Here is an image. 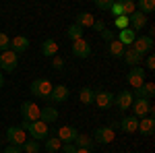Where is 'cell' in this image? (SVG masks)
I'll return each mask as SVG.
<instances>
[{
  "label": "cell",
  "mask_w": 155,
  "mask_h": 153,
  "mask_svg": "<svg viewBox=\"0 0 155 153\" xmlns=\"http://www.w3.org/2000/svg\"><path fill=\"white\" fill-rule=\"evenodd\" d=\"M21 128H23L25 132H29L31 139L37 141V143L46 141V139L50 137V132H52L50 126H48V124H44L41 120H37V122H27V120H23V122H21Z\"/></svg>",
  "instance_id": "obj_1"
},
{
  "label": "cell",
  "mask_w": 155,
  "mask_h": 153,
  "mask_svg": "<svg viewBox=\"0 0 155 153\" xmlns=\"http://www.w3.org/2000/svg\"><path fill=\"white\" fill-rule=\"evenodd\" d=\"M52 87H54V83L48 81V79H35V81L29 85V91H31V95L35 99H48Z\"/></svg>",
  "instance_id": "obj_2"
},
{
  "label": "cell",
  "mask_w": 155,
  "mask_h": 153,
  "mask_svg": "<svg viewBox=\"0 0 155 153\" xmlns=\"http://www.w3.org/2000/svg\"><path fill=\"white\" fill-rule=\"evenodd\" d=\"M126 79H128V83H130L132 89H139V87H143L145 79H147V71H145L143 66H132L130 71H128V75H126Z\"/></svg>",
  "instance_id": "obj_3"
},
{
  "label": "cell",
  "mask_w": 155,
  "mask_h": 153,
  "mask_svg": "<svg viewBox=\"0 0 155 153\" xmlns=\"http://www.w3.org/2000/svg\"><path fill=\"white\" fill-rule=\"evenodd\" d=\"M19 64V56L12 52V50H4L0 52V68L4 72H12Z\"/></svg>",
  "instance_id": "obj_4"
},
{
  "label": "cell",
  "mask_w": 155,
  "mask_h": 153,
  "mask_svg": "<svg viewBox=\"0 0 155 153\" xmlns=\"http://www.w3.org/2000/svg\"><path fill=\"white\" fill-rule=\"evenodd\" d=\"M132 50L143 58V54H149L151 50H153V37H149V35H137V39L132 42Z\"/></svg>",
  "instance_id": "obj_5"
},
{
  "label": "cell",
  "mask_w": 155,
  "mask_h": 153,
  "mask_svg": "<svg viewBox=\"0 0 155 153\" xmlns=\"http://www.w3.org/2000/svg\"><path fill=\"white\" fill-rule=\"evenodd\" d=\"M39 112H41V108L37 106L35 101H23L21 104V116L27 122H37L39 120Z\"/></svg>",
  "instance_id": "obj_6"
},
{
  "label": "cell",
  "mask_w": 155,
  "mask_h": 153,
  "mask_svg": "<svg viewBox=\"0 0 155 153\" xmlns=\"http://www.w3.org/2000/svg\"><path fill=\"white\" fill-rule=\"evenodd\" d=\"M68 95H71L68 87H64V85H54V87H52V91H50V95H48L50 106H56V104L66 101V99H68Z\"/></svg>",
  "instance_id": "obj_7"
},
{
  "label": "cell",
  "mask_w": 155,
  "mask_h": 153,
  "mask_svg": "<svg viewBox=\"0 0 155 153\" xmlns=\"http://www.w3.org/2000/svg\"><path fill=\"white\" fill-rule=\"evenodd\" d=\"M132 116H137L139 120L141 118H145V116H149V114H153V106H151V101L149 99H134L132 101Z\"/></svg>",
  "instance_id": "obj_8"
},
{
  "label": "cell",
  "mask_w": 155,
  "mask_h": 153,
  "mask_svg": "<svg viewBox=\"0 0 155 153\" xmlns=\"http://www.w3.org/2000/svg\"><path fill=\"white\" fill-rule=\"evenodd\" d=\"M6 139H8L11 145L21 147V145L27 141V132H25L21 126H8V130H6Z\"/></svg>",
  "instance_id": "obj_9"
},
{
  "label": "cell",
  "mask_w": 155,
  "mask_h": 153,
  "mask_svg": "<svg viewBox=\"0 0 155 153\" xmlns=\"http://www.w3.org/2000/svg\"><path fill=\"white\" fill-rule=\"evenodd\" d=\"M93 104L97 108H101V110H107L110 106H114V93L112 91H106V89H99V91H95Z\"/></svg>",
  "instance_id": "obj_10"
},
{
  "label": "cell",
  "mask_w": 155,
  "mask_h": 153,
  "mask_svg": "<svg viewBox=\"0 0 155 153\" xmlns=\"http://www.w3.org/2000/svg\"><path fill=\"white\" fill-rule=\"evenodd\" d=\"M72 56H74V58H89V56H91V44H89L85 37L72 42Z\"/></svg>",
  "instance_id": "obj_11"
},
{
  "label": "cell",
  "mask_w": 155,
  "mask_h": 153,
  "mask_svg": "<svg viewBox=\"0 0 155 153\" xmlns=\"http://www.w3.org/2000/svg\"><path fill=\"white\" fill-rule=\"evenodd\" d=\"M132 101H134V97H132V91H120L118 95H114V106L118 108L120 112H126L128 108L132 106Z\"/></svg>",
  "instance_id": "obj_12"
},
{
  "label": "cell",
  "mask_w": 155,
  "mask_h": 153,
  "mask_svg": "<svg viewBox=\"0 0 155 153\" xmlns=\"http://www.w3.org/2000/svg\"><path fill=\"white\" fill-rule=\"evenodd\" d=\"M54 132H56L54 137H56L62 145H64V143H74L77 135H79V130L74 128V126H60V128L54 130Z\"/></svg>",
  "instance_id": "obj_13"
},
{
  "label": "cell",
  "mask_w": 155,
  "mask_h": 153,
  "mask_svg": "<svg viewBox=\"0 0 155 153\" xmlns=\"http://www.w3.org/2000/svg\"><path fill=\"white\" fill-rule=\"evenodd\" d=\"M114 137H116V132L110 128V126H99V128L93 130V139L97 143H101V145H107V143L114 141Z\"/></svg>",
  "instance_id": "obj_14"
},
{
  "label": "cell",
  "mask_w": 155,
  "mask_h": 153,
  "mask_svg": "<svg viewBox=\"0 0 155 153\" xmlns=\"http://www.w3.org/2000/svg\"><path fill=\"white\" fill-rule=\"evenodd\" d=\"M153 95H155V85L153 83H145L143 87H139V89H134L132 91V97L134 99H153Z\"/></svg>",
  "instance_id": "obj_15"
},
{
  "label": "cell",
  "mask_w": 155,
  "mask_h": 153,
  "mask_svg": "<svg viewBox=\"0 0 155 153\" xmlns=\"http://www.w3.org/2000/svg\"><path fill=\"white\" fill-rule=\"evenodd\" d=\"M11 50L19 56V54H23V52H27L29 50V39L25 35H15L11 39Z\"/></svg>",
  "instance_id": "obj_16"
},
{
  "label": "cell",
  "mask_w": 155,
  "mask_h": 153,
  "mask_svg": "<svg viewBox=\"0 0 155 153\" xmlns=\"http://www.w3.org/2000/svg\"><path fill=\"white\" fill-rule=\"evenodd\" d=\"M137 130H139L141 135H145V137H151V135L155 132V118H151V116L141 118V120H139Z\"/></svg>",
  "instance_id": "obj_17"
},
{
  "label": "cell",
  "mask_w": 155,
  "mask_h": 153,
  "mask_svg": "<svg viewBox=\"0 0 155 153\" xmlns=\"http://www.w3.org/2000/svg\"><path fill=\"white\" fill-rule=\"evenodd\" d=\"M58 44H56V39H52V37H48V39H44L41 42V54L46 56V58H54V56H58Z\"/></svg>",
  "instance_id": "obj_18"
},
{
  "label": "cell",
  "mask_w": 155,
  "mask_h": 153,
  "mask_svg": "<svg viewBox=\"0 0 155 153\" xmlns=\"http://www.w3.org/2000/svg\"><path fill=\"white\" fill-rule=\"evenodd\" d=\"M128 23H130V29L134 31V33H137V31H141L145 25H147V17H145L143 12L134 11L130 17H128Z\"/></svg>",
  "instance_id": "obj_19"
},
{
  "label": "cell",
  "mask_w": 155,
  "mask_h": 153,
  "mask_svg": "<svg viewBox=\"0 0 155 153\" xmlns=\"http://www.w3.org/2000/svg\"><path fill=\"white\" fill-rule=\"evenodd\" d=\"M58 116H60V114H58V110H56L54 106H46L41 112H39V120H41L44 124H48V126L52 124V122H56Z\"/></svg>",
  "instance_id": "obj_20"
},
{
  "label": "cell",
  "mask_w": 155,
  "mask_h": 153,
  "mask_svg": "<svg viewBox=\"0 0 155 153\" xmlns=\"http://www.w3.org/2000/svg\"><path fill=\"white\" fill-rule=\"evenodd\" d=\"M134 39H137V33L132 31L130 27H128V29H122V31H118V35H116V42H120L124 48H130Z\"/></svg>",
  "instance_id": "obj_21"
},
{
  "label": "cell",
  "mask_w": 155,
  "mask_h": 153,
  "mask_svg": "<svg viewBox=\"0 0 155 153\" xmlns=\"http://www.w3.org/2000/svg\"><path fill=\"white\" fill-rule=\"evenodd\" d=\"M137 126H139V118L137 116H124L118 124V128L124 130V132H137Z\"/></svg>",
  "instance_id": "obj_22"
},
{
  "label": "cell",
  "mask_w": 155,
  "mask_h": 153,
  "mask_svg": "<svg viewBox=\"0 0 155 153\" xmlns=\"http://www.w3.org/2000/svg\"><path fill=\"white\" fill-rule=\"evenodd\" d=\"M93 23H95V19H93V15H91V12H79V15L74 17V25H79L81 29L91 27Z\"/></svg>",
  "instance_id": "obj_23"
},
{
  "label": "cell",
  "mask_w": 155,
  "mask_h": 153,
  "mask_svg": "<svg viewBox=\"0 0 155 153\" xmlns=\"http://www.w3.org/2000/svg\"><path fill=\"white\" fill-rule=\"evenodd\" d=\"M77 149H89L91 151V147H93V139L89 137V135H77V139H74V143H72Z\"/></svg>",
  "instance_id": "obj_24"
},
{
  "label": "cell",
  "mask_w": 155,
  "mask_h": 153,
  "mask_svg": "<svg viewBox=\"0 0 155 153\" xmlns=\"http://www.w3.org/2000/svg\"><path fill=\"white\" fill-rule=\"evenodd\" d=\"M122 58L126 60V64H128V66H139V64L143 62V58H141L132 48H126V50H124V56H122Z\"/></svg>",
  "instance_id": "obj_25"
},
{
  "label": "cell",
  "mask_w": 155,
  "mask_h": 153,
  "mask_svg": "<svg viewBox=\"0 0 155 153\" xmlns=\"http://www.w3.org/2000/svg\"><path fill=\"white\" fill-rule=\"evenodd\" d=\"M93 97H95V89H91V87H83L79 91V99H81V104H85V106H91L93 104Z\"/></svg>",
  "instance_id": "obj_26"
},
{
  "label": "cell",
  "mask_w": 155,
  "mask_h": 153,
  "mask_svg": "<svg viewBox=\"0 0 155 153\" xmlns=\"http://www.w3.org/2000/svg\"><path fill=\"white\" fill-rule=\"evenodd\" d=\"M124 50H126V48L122 46L120 42H116V39L107 44V52H110V56H114V58H122V56H124Z\"/></svg>",
  "instance_id": "obj_27"
},
{
  "label": "cell",
  "mask_w": 155,
  "mask_h": 153,
  "mask_svg": "<svg viewBox=\"0 0 155 153\" xmlns=\"http://www.w3.org/2000/svg\"><path fill=\"white\" fill-rule=\"evenodd\" d=\"M134 4H137V11L143 12L145 17L151 15V12L155 11V2H153V0H139V2H134Z\"/></svg>",
  "instance_id": "obj_28"
},
{
  "label": "cell",
  "mask_w": 155,
  "mask_h": 153,
  "mask_svg": "<svg viewBox=\"0 0 155 153\" xmlns=\"http://www.w3.org/2000/svg\"><path fill=\"white\" fill-rule=\"evenodd\" d=\"M66 37L71 39V42H77V39H83V29L79 27V25H68V29H66Z\"/></svg>",
  "instance_id": "obj_29"
},
{
  "label": "cell",
  "mask_w": 155,
  "mask_h": 153,
  "mask_svg": "<svg viewBox=\"0 0 155 153\" xmlns=\"http://www.w3.org/2000/svg\"><path fill=\"white\" fill-rule=\"evenodd\" d=\"M60 147H62V143H60L56 137H48V139H46V143H44V149H46L48 153H58Z\"/></svg>",
  "instance_id": "obj_30"
},
{
  "label": "cell",
  "mask_w": 155,
  "mask_h": 153,
  "mask_svg": "<svg viewBox=\"0 0 155 153\" xmlns=\"http://www.w3.org/2000/svg\"><path fill=\"white\" fill-rule=\"evenodd\" d=\"M39 149H41L39 143L33 141V139H31V141H25L23 145H21V151H23V153H37Z\"/></svg>",
  "instance_id": "obj_31"
},
{
  "label": "cell",
  "mask_w": 155,
  "mask_h": 153,
  "mask_svg": "<svg viewBox=\"0 0 155 153\" xmlns=\"http://www.w3.org/2000/svg\"><path fill=\"white\" fill-rule=\"evenodd\" d=\"M134 11H137V4L132 0H122V12H124V17H130Z\"/></svg>",
  "instance_id": "obj_32"
},
{
  "label": "cell",
  "mask_w": 155,
  "mask_h": 153,
  "mask_svg": "<svg viewBox=\"0 0 155 153\" xmlns=\"http://www.w3.org/2000/svg\"><path fill=\"white\" fill-rule=\"evenodd\" d=\"M114 27H116L118 31H122V29H128V27H130V23H128V17H124V15H122V17H116V19H114Z\"/></svg>",
  "instance_id": "obj_33"
},
{
  "label": "cell",
  "mask_w": 155,
  "mask_h": 153,
  "mask_svg": "<svg viewBox=\"0 0 155 153\" xmlns=\"http://www.w3.org/2000/svg\"><path fill=\"white\" fill-rule=\"evenodd\" d=\"M4 50H11V37L0 31V52H4Z\"/></svg>",
  "instance_id": "obj_34"
},
{
  "label": "cell",
  "mask_w": 155,
  "mask_h": 153,
  "mask_svg": "<svg viewBox=\"0 0 155 153\" xmlns=\"http://www.w3.org/2000/svg\"><path fill=\"white\" fill-rule=\"evenodd\" d=\"M99 35H101V39H104L106 44H110V42H114V39H116V33H114L112 29H107V27L101 31V33H99Z\"/></svg>",
  "instance_id": "obj_35"
},
{
  "label": "cell",
  "mask_w": 155,
  "mask_h": 153,
  "mask_svg": "<svg viewBox=\"0 0 155 153\" xmlns=\"http://www.w3.org/2000/svg\"><path fill=\"white\" fill-rule=\"evenodd\" d=\"M110 12L114 15V17H122L124 12H122V0H118V2H112V8H110Z\"/></svg>",
  "instance_id": "obj_36"
},
{
  "label": "cell",
  "mask_w": 155,
  "mask_h": 153,
  "mask_svg": "<svg viewBox=\"0 0 155 153\" xmlns=\"http://www.w3.org/2000/svg\"><path fill=\"white\" fill-rule=\"evenodd\" d=\"M95 6L99 11H110L112 8V0H95Z\"/></svg>",
  "instance_id": "obj_37"
},
{
  "label": "cell",
  "mask_w": 155,
  "mask_h": 153,
  "mask_svg": "<svg viewBox=\"0 0 155 153\" xmlns=\"http://www.w3.org/2000/svg\"><path fill=\"white\" fill-rule=\"evenodd\" d=\"M52 68H54V71H62V68H64V60L60 58V56H54V58H52Z\"/></svg>",
  "instance_id": "obj_38"
},
{
  "label": "cell",
  "mask_w": 155,
  "mask_h": 153,
  "mask_svg": "<svg viewBox=\"0 0 155 153\" xmlns=\"http://www.w3.org/2000/svg\"><path fill=\"white\" fill-rule=\"evenodd\" d=\"M60 151H62V153H74V151H77V147H74L72 143H64V145L60 147Z\"/></svg>",
  "instance_id": "obj_39"
},
{
  "label": "cell",
  "mask_w": 155,
  "mask_h": 153,
  "mask_svg": "<svg viewBox=\"0 0 155 153\" xmlns=\"http://www.w3.org/2000/svg\"><path fill=\"white\" fill-rule=\"evenodd\" d=\"M91 29H93V31H97V33H101V31L106 29V23H104V21H95V23L91 25Z\"/></svg>",
  "instance_id": "obj_40"
},
{
  "label": "cell",
  "mask_w": 155,
  "mask_h": 153,
  "mask_svg": "<svg viewBox=\"0 0 155 153\" xmlns=\"http://www.w3.org/2000/svg\"><path fill=\"white\" fill-rule=\"evenodd\" d=\"M145 66H147L149 71H155V56H153V54H149V58H147V62H145Z\"/></svg>",
  "instance_id": "obj_41"
},
{
  "label": "cell",
  "mask_w": 155,
  "mask_h": 153,
  "mask_svg": "<svg viewBox=\"0 0 155 153\" xmlns=\"http://www.w3.org/2000/svg\"><path fill=\"white\" fill-rule=\"evenodd\" d=\"M2 153H23V151H21V147H15V145H8V147H6V149H4Z\"/></svg>",
  "instance_id": "obj_42"
},
{
  "label": "cell",
  "mask_w": 155,
  "mask_h": 153,
  "mask_svg": "<svg viewBox=\"0 0 155 153\" xmlns=\"http://www.w3.org/2000/svg\"><path fill=\"white\" fill-rule=\"evenodd\" d=\"M2 85H4V75H2V71H0V89H2Z\"/></svg>",
  "instance_id": "obj_43"
},
{
  "label": "cell",
  "mask_w": 155,
  "mask_h": 153,
  "mask_svg": "<svg viewBox=\"0 0 155 153\" xmlns=\"http://www.w3.org/2000/svg\"><path fill=\"white\" fill-rule=\"evenodd\" d=\"M74 153H91V151H89V149H77Z\"/></svg>",
  "instance_id": "obj_44"
}]
</instances>
